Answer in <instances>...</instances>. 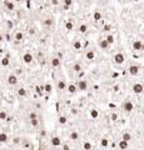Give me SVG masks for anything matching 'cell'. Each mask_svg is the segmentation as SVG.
Returning a JSON list of instances; mask_svg holds the SVG:
<instances>
[{"mask_svg":"<svg viewBox=\"0 0 144 150\" xmlns=\"http://www.w3.org/2000/svg\"><path fill=\"white\" fill-rule=\"evenodd\" d=\"M124 60H125V56H124V54H121V52H117V54L114 55V61L117 64H123Z\"/></svg>","mask_w":144,"mask_h":150,"instance_id":"1","label":"cell"},{"mask_svg":"<svg viewBox=\"0 0 144 150\" xmlns=\"http://www.w3.org/2000/svg\"><path fill=\"white\" fill-rule=\"evenodd\" d=\"M132 90H133V91H134L135 94H142V93H143V90H144V86H143L142 84H139V82H136V84L133 85Z\"/></svg>","mask_w":144,"mask_h":150,"instance_id":"2","label":"cell"},{"mask_svg":"<svg viewBox=\"0 0 144 150\" xmlns=\"http://www.w3.org/2000/svg\"><path fill=\"white\" fill-rule=\"evenodd\" d=\"M78 90H82V91H85L86 89H88V82H86L85 80H79L78 85H76Z\"/></svg>","mask_w":144,"mask_h":150,"instance_id":"3","label":"cell"},{"mask_svg":"<svg viewBox=\"0 0 144 150\" xmlns=\"http://www.w3.org/2000/svg\"><path fill=\"white\" fill-rule=\"evenodd\" d=\"M123 109H124L127 112H130V111L134 109V105H133V103H132V101L127 100V101L123 104Z\"/></svg>","mask_w":144,"mask_h":150,"instance_id":"4","label":"cell"},{"mask_svg":"<svg viewBox=\"0 0 144 150\" xmlns=\"http://www.w3.org/2000/svg\"><path fill=\"white\" fill-rule=\"evenodd\" d=\"M8 82H9V84H10L11 86L16 85V84H18V78H16V75L10 74L9 76H8Z\"/></svg>","mask_w":144,"mask_h":150,"instance_id":"5","label":"cell"},{"mask_svg":"<svg viewBox=\"0 0 144 150\" xmlns=\"http://www.w3.org/2000/svg\"><path fill=\"white\" fill-rule=\"evenodd\" d=\"M23 61L25 64H31L33 61V55L30 54V52H25V54L23 55Z\"/></svg>","mask_w":144,"mask_h":150,"instance_id":"6","label":"cell"},{"mask_svg":"<svg viewBox=\"0 0 144 150\" xmlns=\"http://www.w3.org/2000/svg\"><path fill=\"white\" fill-rule=\"evenodd\" d=\"M133 49L134 50H144V45L140 40H135L133 43Z\"/></svg>","mask_w":144,"mask_h":150,"instance_id":"7","label":"cell"},{"mask_svg":"<svg viewBox=\"0 0 144 150\" xmlns=\"http://www.w3.org/2000/svg\"><path fill=\"white\" fill-rule=\"evenodd\" d=\"M50 142H52L53 146H60L61 145V140H60V138H58V136H53L52 140H50Z\"/></svg>","mask_w":144,"mask_h":150,"instance_id":"8","label":"cell"},{"mask_svg":"<svg viewBox=\"0 0 144 150\" xmlns=\"http://www.w3.org/2000/svg\"><path fill=\"white\" fill-rule=\"evenodd\" d=\"M138 73H139V66H136V65L129 66V74L130 75H136Z\"/></svg>","mask_w":144,"mask_h":150,"instance_id":"9","label":"cell"},{"mask_svg":"<svg viewBox=\"0 0 144 150\" xmlns=\"http://www.w3.org/2000/svg\"><path fill=\"white\" fill-rule=\"evenodd\" d=\"M4 6L8 10H14V3L13 1H10V0H4Z\"/></svg>","mask_w":144,"mask_h":150,"instance_id":"10","label":"cell"},{"mask_svg":"<svg viewBox=\"0 0 144 150\" xmlns=\"http://www.w3.org/2000/svg\"><path fill=\"white\" fill-rule=\"evenodd\" d=\"M99 48L103 49V50H106L108 48H109V44H108V41H106L105 39H103V40L99 41Z\"/></svg>","mask_w":144,"mask_h":150,"instance_id":"11","label":"cell"},{"mask_svg":"<svg viewBox=\"0 0 144 150\" xmlns=\"http://www.w3.org/2000/svg\"><path fill=\"white\" fill-rule=\"evenodd\" d=\"M67 89H68V91H69L70 94H74L76 90H78V88H76L75 84H69V85L67 86Z\"/></svg>","mask_w":144,"mask_h":150,"instance_id":"12","label":"cell"},{"mask_svg":"<svg viewBox=\"0 0 144 150\" xmlns=\"http://www.w3.org/2000/svg\"><path fill=\"white\" fill-rule=\"evenodd\" d=\"M23 39H24V34L21 33V31H18L15 34V41L16 43H20V41H23Z\"/></svg>","mask_w":144,"mask_h":150,"instance_id":"13","label":"cell"},{"mask_svg":"<svg viewBox=\"0 0 144 150\" xmlns=\"http://www.w3.org/2000/svg\"><path fill=\"white\" fill-rule=\"evenodd\" d=\"M85 58L88 59V60H93L95 58V54H94V51L93 50H89V51H86V54H85Z\"/></svg>","mask_w":144,"mask_h":150,"instance_id":"14","label":"cell"},{"mask_svg":"<svg viewBox=\"0 0 144 150\" xmlns=\"http://www.w3.org/2000/svg\"><path fill=\"white\" fill-rule=\"evenodd\" d=\"M119 148H120V150H125V149H128V141H125V140H120V141H119Z\"/></svg>","mask_w":144,"mask_h":150,"instance_id":"15","label":"cell"},{"mask_svg":"<svg viewBox=\"0 0 144 150\" xmlns=\"http://www.w3.org/2000/svg\"><path fill=\"white\" fill-rule=\"evenodd\" d=\"M65 29L68 30V31H71V30L74 29V24H73L70 20H68V21L65 22Z\"/></svg>","mask_w":144,"mask_h":150,"instance_id":"16","label":"cell"},{"mask_svg":"<svg viewBox=\"0 0 144 150\" xmlns=\"http://www.w3.org/2000/svg\"><path fill=\"white\" fill-rule=\"evenodd\" d=\"M60 65V59L59 58H54L53 60H52V66L53 68H58Z\"/></svg>","mask_w":144,"mask_h":150,"instance_id":"17","label":"cell"},{"mask_svg":"<svg viewBox=\"0 0 144 150\" xmlns=\"http://www.w3.org/2000/svg\"><path fill=\"white\" fill-rule=\"evenodd\" d=\"M65 88H67V84H65V81H64V80L58 81V89H59V90H64Z\"/></svg>","mask_w":144,"mask_h":150,"instance_id":"18","label":"cell"},{"mask_svg":"<svg viewBox=\"0 0 144 150\" xmlns=\"http://www.w3.org/2000/svg\"><path fill=\"white\" fill-rule=\"evenodd\" d=\"M93 19H94L95 21L102 20V13H100V11H95L94 14H93Z\"/></svg>","mask_w":144,"mask_h":150,"instance_id":"19","label":"cell"},{"mask_svg":"<svg viewBox=\"0 0 144 150\" xmlns=\"http://www.w3.org/2000/svg\"><path fill=\"white\" fill-rule=\"evenodd\" d=\"M8 135H6L5 133H0V142H6L8 141Z\"/></svg>","mask_w":144,"mask_h":150,"instance_id":"20","label":"cell"},{"mask_svg":"<svg viewBox=\"0 0 144 150\" xmlns=\"http://www.w3.org/2000/svg\"><path fill=\"white\" fill-rule=\"evenodd\" d=\"M73 48H74L75 50H80V49H82V43L79 41V40H75V41L73 43Z\"/></svg>","mask_w":144,"mask_h":150,"instance_id":"21","label":"cell"},{"mask_svg":"<svg viewBox=\"0 0 144 150\" xmlns=\"http://www.w3.org/2000/svg\"><path fill=\"white\" fill-rule=\"evenodd\" d=\"M90 116H91L93 119H97V118L99 116V111L95 110V109H91V110H90Z\"/></svg>","mask_w":144,"mask_h":150,"instance_id":"22","label":"cell"},{"mask_svg":"<svg viewBox=\"0 0 144 150\" xmlns=\"http://www.w3.org/2000/svg\"><path fill=\"white\" fill-rule=\"evenodd\" d=\"M69 138H70V140H78L79 134H78L76 131H71V133H70V135H69Z\"/></svg>","mask_w":144,"mask_h":150,"instance_id":"23","label":"cell"},{"mask_svg":"<svg viewBox=\"0 0 144 150\" xmlns=\"http://www.w3.org/2000/svg\"><path fill=\"white\" fill-rule=\"evenodd\" d=\"M121 140H125V141L129 142V140H132V135L129 134V133H124L123 136H121Z\"/></svg>","mask_w":144,"mask_h":150,"instance_id":"24","label":"cell"},{"mask_svg":"<svg viewBox=\"0 0 144 150\" xmlns=\"http://www.w3.org/2000/svg\"><path fill=\"white\" fill-rule=\"evenodd\" d=\"M73 70H74L75 73H80V71H82V65L78 64V63L74 64V65H73Z\"/></svg>","mask_w":144,"mask_h":150,"instance_id":"25","label":"cell"},{"mask_svg":"<svg viewBox=\"0 0 144 150\" xmlns=\"http://www.w3.org/2000/svg\"><path fill=\"white\" fill-rule=\"evenodd\" d=\"M100 145H102L103 148H106L108 145H109V141H108L106 138H103L102 140H100Z\"/></svg>","mask_w":144,"mask_h":150,"instance_id":"26","label":"cell"},{"mask_svg":"<svg viewBox=\"0 0 144 150\" xmlns=\"http://www.w3.org/2000/svg\"><path fill=\"white\" fill-rule=\"evenodd\" d=\"M18 95H19V96H23V98L26 96V90H25L24 88H20V89L18 90Z\"/></svg>","mask_w":144,"mask_h":150,"instance_id":"27","label":"cell"},{"mask_svg":"<svg viewBox=\"0 0 144 150\" xmlns=\"http://www.w3.org/2000/svg\"><path fill=\"white\" fill-rule=\"evenodd\" d=\"M44 91H46L48 94H50V93H52V91H53V88H52V85H50V84H45V85H44Z\"/></svg>","mask_w":144,"mask_h":150,"instance_id":"28","label":"cell"},{"mask_svg":"<svg viewBox=\"0 0 144 150\" xmlns=\"http://www.w3.org/2000/svg\"><path fill=\"white\" fill-rule=\"evenodd\" d=\"M105 40L108 41V44H109V45H110V44H113V43H114V36L109 34V35H106V38H105Z\"/></svg>","mask_w":144,"mask_h":150,"instance_id":"29","label":"cell"},{"mask_svg":"<svg viewBox=\"0 0 144 150\" xmlns=\"http://www.w3.org/2000/svg\"><path fill=\"white\" fill-rule=\"evenodd\" d=\"M1 65L3 66H8L9 65V58L8 56H5V58L1 59Z\"/></svg>","mask_w":144,"mask_h":150,"instance_id":"30","label":"cell"},{"mask_svg":"<svg viewBox=\"0 0 144 150\" xmlns=\"http://www.w3.org/2000/svg\"><path fill=\"white\" fill-rule=\"evenodd\" d=\"M53 19H50V18H48V19H45L44 20V25H46V26H52L53 25Z\"/></svg>","mask_w":144,"mask_h":150,"instance_id":"31","label":"cell"},{"mask_svg":"<svg viewBox=\"0 0 144 150\" xmlns=\"http://www.w3.org/2000/svg\"><path fill=\"white\" fill-rule=\"evenodd\" d=\"M86 30H88V26H86L85 24H82L80 26H79V31H80V33H86Z\"/></svg>","mask_w":144,"mask_h":150,"instance_id":"32","label":"cell"},{"mask_svg":"<svg viewBox=\"0 0 144 150\" xmlns=\"http://www.w3.org/2000/svg\"><path fill=\"white\" fill-rule=\"evenodd\" d=\"M83 148H84V150H91V144L89 141H85L83 144Z\"/></svg>","mask_w":144,"mask_h":150,"instance_id":"33","label":"cell"},{"mask_svg":"<svg viewBox=\"0 0 144 150\" xmlns=\"http://www.w3.org/2000/svg\"><path fill=\"white\" fill-rule=\"evenodd\" d=\"M6 119H8L6 111H0V120H6Z\"/></svg>","mask_w":144,"mask_h":150,"instance_id":"34","label":"cell"},{"mask_svg":"<svg viewBox=\"0 0 144 150\" xmlns=\"http://www.w3.org/2000/svg\"><path fill=\"white\" fill-rule=\"evenodd\" d=\"M67 121H68V120H67V118H65V116H59V123H60L61 125L67 124Z\"/></svg>","mask_w":144,"mask_h":150,"instance_id":"35","label":"cell"},{"mask_svg":"<svg viewBox=\"0 0 144 150\" xmlns=\"http://www.w3.org/2000/svg\"><path fill=\"white\" fill-rule=\"evenodd\" d=\"M30 123H31V125H33V126H38V124H39L38 119H33V120H30Z\"/></svg>","mask_w":144,"mask_h":150,"instance_id":"36","label":"cell"},{"mask_svg":"<svg viewBox=\"0 0 144 150\" xmlns=\"http://www.w3.org/2000/svg\"><path fill=\"white\" fill-rule=\"evenodd\" d=\"M71 4H73V0H64V5L65 6H70Z\"/></svg>","mask_w":144,"mask_h":150,"instance_id":"37","label":"cell"},{"mask_svg":"<svg viewBox=\"0 0 144 150\" xmlns=\"http://www.w3.org/2000/svg\"><path fill=\"white\" fill-rule=\"evenodd\" d=\"M110 29H112V25H109V24L104 25V28H103V30H104V31H109Z\"/></svg>","mask_w":144,"mask_h":150,"instance_id":"38","label":"cell"},{"mask_svg":"<svg viewBox=\"0 0 144 150\" xmlns=\"http://www.w3.org/2000/svg\"><path fill=\"white\" fill-rule=\"evenodd\" d=\"M110 118H112V120H113V121H117V119H118V114H115V112H113Z\"/></svg>","mask_w":144,"mask_h":150,"instance_id":"39","label":"cell"},{"mask_svg":"<svg viewBox=\"0 0 144 150\" xmlns=\"http://www.w3.org/2000/svg\"><path fill=\"white\" fill-rule=\"evenodd\" d=\"M29 118H30V120H33V119H37V114H35V112H30V115H29Z\"/></svg>","mask_w":144,"mask_h":150,"instance_id":"40","label":"cell"},{"mask_svg":"<svg viewBox=\"0 0 144 150\" xmlns=\"http://www.w3.org/2000/svg\"><path fill=\"white\" fill-rule=\"evenodd\" d=\"M63 150H70L69 145H68V144H64V145H63Z\"/></svg>","mask_w":144,"mask_h":150,"instance_id":"41","label":"cell"},{"mask_svg":"<svg viewBox=\"0 0 144 150\" xmlns=\"http://www.w3.org/2000/svg\"><path fill=\"white\" fill-rule=\"evenodd\" d=\"M29 33H30V34H35V30L34 29H30V30H29Z\"/></svg>","mask_w":144,"mask_h":150,"instance_id":"42","label":"cell"},{"mask_svg":"<svg viewBox=\"0 0 144 150\" xmlns=\"http://www.w3.org/2000/svg\"><path fill=\"white\" fill-rule=\"evenodd\" d=\"M8 26H9V28H13V22L9 21V22H8Z\"/></svg>","mask_w":144,"mask_h":150,"instance_id":"43","label":"cell"},{"mask_svg":"<svg viewBox=\"0 0 144 150\" xmlns=\"http://www.w3.org/2000/svg\"><path fill=\"white\" fill-rule=\"evenodd\" d=\"M3 39H4V38H3V35L0 34V41H3Z\"/></svg>","mask_w":144,"mask_h":150,"instance_id":"44","label":"cell"},{"mask_svg":"<svg viewBox=\"0 0 144 150\" xmlns=\"http://www.w3.org/2000/svg\"><path fill=\"white\" fill-rule=\"evenodd\" d=\"M15 1H25V0H15Z\"/></svg>","mask_w":144,"mask_h":150,"instance_id":"45","label":"cell"},{"mask_svg":"<svg viewBox=\"0 0 144 150\" xmlns=\"http://www.w3.org/2000/svg\"><path fill=\"white\" fill-rule=\"evenodd\" d=\"M39 150H46V149H44V148H43V149H41V148H40V149H39Z\"/></svg>","mask_w":144,"mask_h":150,"instance_id":"46","label":"cell"},{"mask_svg":"<svg viewBox=\"0 0 144 150\" xmlns=\"http://www.w3.org/2000/svg\"><path fill=\"white\" fill-rule=\"evenodd\" d=\"M143 73H144V70H143Z\"/></svg>","mask_w":144,"mask_h":150,"instance_id":"47","label":"cell"}]
</instances>
